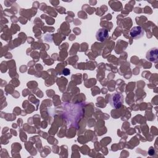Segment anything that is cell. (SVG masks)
Returning a JSON list of instances; mask_svg holds the SVG:
<instances>
[{
  "label": "cell",
  "mask_w": 158,
  "mask_h": 158,
  "mask_svg": "<svg viewBox=\"0 0 158 158\" xmlns=\"http://www.w3.org/2000/svg\"><path fill=\"white\" fill-rule=\"evenodd\" d=\"M123 102V97L122 94L114 93L109 99V102L111 106L114 108H119Z\"/></svg>",
  "instance_id": "cell-1"
},
{
  "label": "cell",
  "mask_w": 158,
  "mask_h": 158,
  "mask_svg": "<svg viewBox=\"0 0 158 158\" xmlns=\"http://www.w3.org/2000/svg\"><path fill=\"white\" fill-rule=\"evenodd\" d=\"M146 59L153 62H156L158 59V51L157 48H153L149 49L146 55Z\"/></svg>",
  "instance_id": "cell-3"
},
{
  "label": "cell",
  "mask_w": 158,
  "mask_h": 158,
  "mask_svg": "<svg viewBox=\"0 0 158 158\" xmlns=\"http://www.w3.org/2000/svg\"><path fill=\"white\" fill-rule=\"evenodd\" d=\"M154 149H153V151H151V149H149V155H153L154 154Z\"/></svg>",
  "instance_id": "cell-5"
},
{
  "label": "cell",
  "mask_w": 158,
  "mask_h": 158,
  "mask_svg": "<svg viewBox=\"0 0 158 158\" xmlns=\"http://www.w3.org/2000/svg\"><path fill=\"white\" fill-rule=\"evenodd\" d=\"M96 39L100 41H105L108 37V31L106 28L99 29L96 34Z\"/></svg>",
  "instance_id": "cell-4"
},
{
  "label": "cell",
  "mask_w": 158,
  "mask_h": 158,
  "mask_svg": "<svg viewBox=\"0 0 158 158\" xmlns=\"http://www.w3.org/2000/svg\"><path fill=\"white\" fill-rule=\"evenodd\" d=\"M144 34L143 28L140 26H136L131 28L130 31V35L134 39H138L142 37Z\"/></svg>",
  "instance_id": "cell-2"
}]
</instances>
